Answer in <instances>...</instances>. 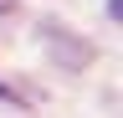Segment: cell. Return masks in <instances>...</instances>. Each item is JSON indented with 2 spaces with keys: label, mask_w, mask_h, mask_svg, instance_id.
<instances>
[{
  "label": "cell",
  "mask_w": 123,
  "mask_h": 118,
  "mask_svg": "<svg viewBox=\"0 0 123 118\" xmlns=\"http://www.w3.org/2000/svg\"><path fill=\"white\" fill-rule=\"evenodd\" d=\"M0 10H10V0H0Z\"/></svg>",
  "instance_id": "7a4b0ae2"
},
{
  "label": "cell",
  "mask_w": 123,
  "mask_h": 118,
  "mask_svg": "<svg viewBox=\"0 0 123 118\" xmlns=\"http://www.w3.org/2000/svg\"><path fill=\"white\" fill-rule=\"evenodd\" d=\"M0 98H5V103H21V93H15V87H5V82H0Z\"/></svg>",
  "instance_id": "6da1fadb"
}]
</instances>
